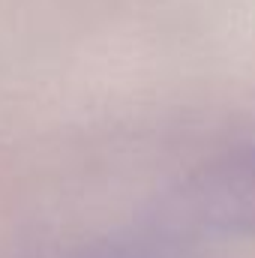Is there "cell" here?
I'll use <instances>...</instances> for the list:
<instances>
[{
	"instance_id": "6da1fadb",
	"label": "cell",
	"mask_w": 255,
	"mask_h": 258,
	"mask_svg": "<svg viewBox=\"0 0 255 258\" xmlns=\"http://www.w3.org/2000/svg\"><path fill=\"white\" fill-rule=\"evenodd\" d=\"M183 213L207 231H255V141L192 177Z\"/></svg>"
},
{
	"instance_id": "7a4b0ae2",
	"label": "cell",
	"mask_w": 255,
	"mask_h": 258,
	"mask_svg": "<svg viewBox=\"0 0 255 258\" xmlns=\"http://www.w3.org/2000/svg\"><path fill=\"white\" fill-rule=\"evenodd\" d=\"M9 258H204L174 237L129 231H51L30 237Z\"/></svg>"
}]
</instances>
